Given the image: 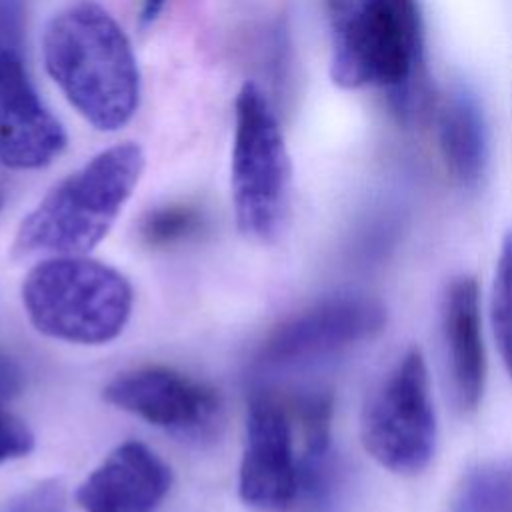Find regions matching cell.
Wrapping results in <instances>:
<instances>
[{"instance_id": "obj_9", "label": "cell", "mask_w": 512, "mask_h": 512, "mask_svg": "<svg viewBox=\"0 0 512 512\" xmlns=\"http://www.w3.org/2000/svg\"><path fill=\"white\" fill-rule=\"evenodd\" d=\"M292 420V412L276 396L256 394L250 400L238 474L244 504L266 512H284L298 504L300 456Z\"/></svg>"}, {"instance_id": "obj_14", "label": "cell", "mask_w": 512, "mask_h": 512, "mask_svg": "<svg viewBox=\"0 0 512 512\" xmlns=\"http://www.w3.org/2000/svg\"><path fill=\"white\" fill-rule=\"evenodd\" d=\"M204 226L198 206L188 202H172L150 210L138 226L142 242L150 248H170L196 236Z\"/></svg>"}, {"instance_id": "obj_19", "label": "cell", "mask_w": 512, "mask_h": 512, "mask_svg": "<svg viewBox=\"0 0 512 512\" xmlns=\"http://www.w3.org/2000/svg\"><path fill=\"white\" fill-rule=\"evenodd\" d=\"M24 16L26 0H0V48H18Z\"/></svg>"}, {"instance_id": "obj_23", "label": "cell", "mask_w": 512, "mask_h": 512, "mask_svg": "<svg viewBox=\"0 0 512 512\" xmlns=\"http://www.w3.org/2000/svg\"><path fill=\"white\" fill-rule=\"evenodd\" d=\"M336 2H338V0H328V4H330V8H332V6H334V4H336Z\"/></svg>"}, {"instance_id": "obj_8", "label": "cell", "mask_w": 512, "mask_h": 512, "mask_svg": "<svg viewBox=\"0 0 512 512\" xmlns=\"http://www.w3.org/2000/svg\"><path fill=\"white\" fill-rule=\"evenodd\" d=\"M386 326V306L370 296H330L284 322L262 342L258 362L292 366L366 342Z\"/></svg>"}, {"instance_id": "obj_3", "label": "cell", "mask_w": 512, "mask_h": 512, "mask_svg": "<svg viewBox=\"0 0 512 512\" xmlns=\"http://www.w3.org/2000/svg\"><path fill=\"white\" fill-rule=\"evenodd\" d=\"M22 304L48 338L104 344L124 330L134 292L124 274L86 254L50 256L24 276Z\"/></svg>"}, {"instance_id": "obj_1", "label": "cell", "mask_w": 512, "mask_h": 512, "mask_svg": "<svg viewBox=\"0 0 512 512\" xmlns=\"http://www.w3.org/2000/svg\"><path fill=\"white\" fill-rule=\"evenodd\" d=\"M44 64L68 102L98 130L122 128L136 112L140 76L130 42L94 2L58 12L42 40Z\"/></svg>"}, {"instance_id": "obj_18", "label": "cell", "mask_w": 512, "mask_h": 512, "mask_svg": "<svg viewBox=\"0 0 512 512\" xmlns=\"http://www.w3.org/2000/svg\"><path fill=\"white\" fill-rule=\"evenodd\" d=\"M34 448V434L16 414L0 406V464L22 458Z\"/></svg>"}, {"instance_id": "obj_21", "label": "cell", "mask_w": 512, "mask_h": 512, "mask_svg": "<svg viewBox=\"0 0 512 512\" xmlns=\"http://www.w3.org/2000/svg\"><path fill=\"white\" fill-rule=\"evenodd\" d=\"M164 2L166 0H144L142 2V22L152 24L158 18V14L162 12Z\"/></svg>"}, {"instance_id": "obj_15", "label": "cell", "mask_w": 512, "mask_h": 512, "mask_svg": "<svg viewBox=\"0 0 512 512\" xmlns=\"http://www.w3.org/2000/svg\"><path fill=\"white\" fill-rule=\"evenodd\" d=\"M454 512H512V470L488 466L468 474L456 494Z\"/></svg>"}, {"instance_id": "obj_10", "label": "cell", "mask_w": 512, "mask_h": 512, "mask_svg": "<svg viewBox=\"0 0 512 512\" xmlns=\"http://www.w3.org/2000/svg\"><path fill=\"white\" fill-rule=\"evenodd\" d=\"M66 134L34 92L16 50L0 48V164L32 170L50 164Z\"/></svg>"}, {"instance_id": "obj_20", "label": "cell", "mask_w": 512, "mask_h": 512, "mask_svg": "<svg viewBox=\"0 0 512 512\" xmlns=\"http://www.w3.org/2000/svg\"><path fill=\"white\" fill-rule=\"evenodd\" d=\"M22 386H24V376L20 366L12 358L0 354V404L18 396Z\"/></svg>"}, {"instance_id": "obj_12", "label": "cell", "mask_w": 512, "mask_h": 512, "mask_svg": "<svg viewBox=\"0 0 512 512\" xmlns=\"http://www.w3.org/2000/svg\"><path fill=\"white\" fill-rule=\"evenodd\" d=\"M442 330L448 348L452 390L462 410H474L484 394L486 352L480 326V296L472 276L454 278L444 296Z\"/></svg>"}, {"instance_id": "obj_13", "label": "cell", "mask_w": 512, "mask_h": 512, "mask_svg": "<svg viewBox=\"0 0 512 512\" xmlns=\"http://www.w3.org/2000/svg\"><path fill=\"white\" fill-rule=\"evenodd\" d=\"M438 146L450 176L464 188L480 182L488 162V136L476 98L458 90L450 94L438 116Z\"/></svg>"}, {"instance_id": "obj_5", "label": "cell", "mask_w": 512, "mask_h": 512, "mask_svg": "<svg viewBox=\"0 0 512 512\" xmlns=\"http://www.w3.org/2000/svg\"><path fill=\"white\" fill-rule=\"evenodd\" d=\"M232 202L242 236L274 242L290 210V158L278 120L256 84L236 96Z\"/></svg>"}, {"instance_id": "obj_6", "label": "cell", "mask_w": 512, "mask_h": 512, "mask_svg": "<svg viewBox=\"0 0 512 512\" xmlns=\"http://www.w3.org/2000/svg\"><path fill=\"white\" fill-rule=\"evenodd\" d=\"M436 412L420 350H408L370 394L360 416L364 450L386 470L416 474L436 448Z\"/></svg>"}, {"instance_id": "obj_11", "label": "cell", "mask_w": 512, "mask_h": 512, "mask_svg": "<svg viewBox=\"0 0 512 512\" xmlns=\"http://www.w3.org/2000/svg\"><path fill=\"white\" fill-rule=\"evenodd\" d=\"M172 486L170 466L144 442L118 444L76 488L82 512H154Z\"/></svg>"}, {"instance_id": "obj_17", "label": "cell", "mask_w": 512, "mask_h": 512, "mask_svg": "<svg viewBox=\"0 0 512 512\" xmlns=\"http://www.w3.org/2000/svg\"><path fill=\"white\" fill-rule=\"evenodd\" d=\"M0 512H68V504L62 484L44 480L0 502Z\"/></svg>"}, {"instance_id": "obj_7", "label": "cell", "mask_w": 512, "mask_h": 512, "mask_svg": "<svg viewBox=\"0 0 512 512\" xmlns=\"http://www.w3.org/2000/svg\"><path fill=\"white\" fill-rule=\"evenodd\" d=\"M102 398L182 440L212 438L222 424L218 392L168 366H142L112 378Z\"/></svg>"}, {"instance_id": "obj_4", "label": "cell", "mask_w": 512, "mask_h": 512, "mask_svg": "<svg viewBox=\"0 0 512 512\" xmlns=\"http://www.w3.org/2000/svg\"><path fill=\"white\" fill-rule=\"evenodd\" d=\"M332 80L342 88L406 90L424 58L416 0H338Z\"/></svg>"}, {"instance_id": "obj_22", "label": "cell", "mask_w": 512, "mask_h": 512, "mask_svg": "<svg viewBox=\"0 0 512 512\" xmlns=\"http://www.w3.org/2000/svg\"><path fill=\"white\" fill-rule=\"evenodd\" d=\"M4 202H6V188H4V182L0 180V210H2Z\"/></svg>"}, {"instance_id": "obj_2", "label": "cell", "mask_w": 512, "mask_h": 512, "mask_svg": "<svg viewBox=\"0 0 512 512\" xmlns=\"http://www.w3.org/2000/svg\"><path fill=\"white\" fill-rule=\"evenodd\" d=\"M144 170L136 144H118L60 180L20 222L12 256H84L98 246Z\"/></svg>"}, {"instance_id": "obj_16", "label": "cell", "mask_w": 512, "mask_h": 512, "mask_svg": "<svg viewBox=\"0 0 512 512\" xmlns=\"http://www.w3.org/2000/svg\"><path fill=\"white\" fill-rule=\"evenodd\" d=\"M490 314L502 362L512 378V230L504 236L500 246Z\"/></svg>"}]
</instances>
